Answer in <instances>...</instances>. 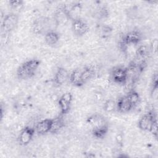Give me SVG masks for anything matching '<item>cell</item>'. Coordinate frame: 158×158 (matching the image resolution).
Here are the masks:
<instances>
[{
  "label": "cell",
  "mask_w": 158,
  "mask_h": 158,
  "mask_svg": "<svg viewBox=\"0 0 158 158\" xmlns=\"http://www.w3.org/2000/svg\"><path fill=\"white\" fill-rule=\"evenodd\" d=\"M86 122L91 128V133L94 138L102 139L105 138L109 131V122L104 115L95 113L86 118Z\"/></svg>",
  "instance_id": "obj_1"
},
{
  "label": "cell",
  "mask_w": 158,
  "mask_h": 158,
  "mask_svg": "<svg viewBox=\"0 0 158 158\" xmlns=\"http://www.w3.org/2000/svg\"><path fill=\"white\" fill-rule=\"evenodd\" d=\"M41 62L38 59H31L23 62L17 68L16 75L18 79L26 80L31 78L40 65Z\"/></svg>",
  "instance_id": "obj_2"
},
{
  "label": "cell",
  "mask_w": 158,
  "mask_h": 158,
  "mask_svg": "<svg viewBox=\"0 0 158 158\" xmlns=\"http://www.w3.org/2000/svg\"><path fill=\"white\" fill-rule=\"evenodd\" d=\"M143 38V35L139 30H130L120 37L118 41V47L121 51L125 52L129 46L139 44Z\"/></svg>",
  "instance_id": "obj_3"
},
{
  "label": "cell",
  "mask_w": 158,
  "mask_h": 158,
  "mask_svg": "<svg viewBox=\"0 0 158 158\" xmlns=\"http://www.w3.org/2000/svg\"><path fill=\"white\" fill-rule=\"evenodd\" d=\"M53 25H56L53 19L52 20L49 17L45 16L39 17L33 21L31 30L35 35L44 36L48 32L54 30L52 29Z\"/></svg>",
  "instance_id": "obj_4"
},
{
  "label": "cell",
  "mask_w": 158,
  "mask_h": 158,
  "mask_svg": "<svg viewBox=\"0 0 158 158\" xmlns=\"http://www.w3.org/2000/svg\"><path fill=\"white\" fill-rule=\"evenodd\" d=\"M19 14L9 12L3 18L1 22V35H10L14 31L19 23Z\"/></svg>",
  "instance_id": "obj_5"
},
{
  "label": "cell",
  "mask_w": 158,
  "mask_h": 158,
  "mask_svg": "<svg viewBox=\"0 0 158 158\" xmlns=\"http://www.w3.org/2000/svg\"><path fill=\"white\" fill-rule=\"evenodd\" d=\"M110 77L114 83L119 85H126L128 77L127 67L121 65L114 67L110 71Z\"/></svg>",
  "instance_id": "obj_6"
},
{
  "label": "cell",
  "mask_w": 158,
  "mask_h": 158,
  "mask_svg": "<svg viewBox=\"0 0 158 158\" xmlns=\"http://www.w3.org/2000/svg\"><path fill=\"white\" fill-rule=\"evenodd\" d=\"M156 121H157L156 114L154 110H151L139 118L138 126L142 131H149L153 123Z\"/></svg>",
  "instance_id": "obj_7"
},
{
  "label": "cell",
  "mask_w": 158,
  "mask_h": 158,
  "mask_svg": "<svg viewBox=\"0 0 158 158\" xmlns=\"http://www.w3.org/2000/svg\"><path fill=\"white\" fill-rule=\"evenodd\" d=\"M71 30L73 35L81 37L89 31V26L85 20L80 17L71 21Z\"/></svg>",
  "instance_id": "obj_8"
},
{
  "label": "cell",
  "mask_w": 158,
  "mask_h": 158,
  "mask_svg": "<svg viewBox=\"0 0 158 158\" xmlns=\"http://www.w3.org/2000/svg\"><path fill=\"white\" fill-rule=\"evenodd\" d=\"M72 101L73 95L70 92H66L60 96L58 100V106L61 115H65L69 113L71 108Z\"/></svg>",
  "instance_id": "obj_9"
},
{
  "label": "cell",
  "mask_w": 158,
  "mask_h": 158,
  "mask_svg": "<svg viewBox=\"0 0 158 158\" xmlns=\"http://www.w3.org/2000/svg\"><path fill=\"white\" fill-rule=\"evenodd\" d=\"M35 129L30 126L25 127L20 132L18 136V141L20 145L27 146L32 141L35 134Z\"/></svg>",
  "instance_id": "obj_10"
},
{
  "label": "cell",
  "mask_w": 158,
  "mask_h": 158,
  "mask_svg": "<svg viewBox=\"0 0 158 158\" xmlns=\"http://www.w3.org/2000/svg\"><path fill=\"white\" fill-rule=\"evenodd\" d=\"M70 74L68 70L62 67H59L54 76V83L57 86H60L65 84L70 78Z\"/></svg>",
  "instance_id": "obj_11"
},
{
  "label": "cell",
  "mask_w": 158,
  "mask_h": 158,
  "mask_svg": "<svg viewBox=\"0 0 158 158\" xmlns=\"http://www.w3.org/2000/svg\"><path fill=\"white\" fill-rule=\"evenodd\" d=\"M53 20L56 26L64 25L70 20L65 5L61 6L55 12Z\"/></svg>",
  "instance_id": "obj_12"
},
{
  "label": "cell",
  "mask_w": 158,
  "mask_h": 158,
  "mask_svg": "<svg viewBox=\"0 0 158 158\" xmlns=\"http://www.w3.org/2000/svg\"><path fill=\"white\" fill-rule=\"evenodd\" d=\"M52 125L51 118H45L38 122L35 127L36 133L38 135H44L50 132Z\"/></svg>",
  "instance_id": "obj_13"
},
{
  "label": "cell",
  "mask_w": 158,
  "mask_h": 158,
  "mask_svg": "<svg viewBox=\"0 0 158 158\" xmlns=\"http://www.w3.org/2000/svg\"><path fill=\"white\" fill-rule=\"evenodd\" d=\"M133 109L125 96L120 97L116 102V110L120 114H127Z\"/></svg>",
  "instance_id": "obj_14"
},
{
  "label": "cell",
  "mask_w": 158,
  "mask_h": 158,
  "mask_svg": "<svg viewBox=\"0 0 158 158\" xmlns=\"http://www.w3.org/2000/svg\"><path fill=\"white\" fill-rule=\"evenodd\" d=\"M62 115L60 114V115L52 118V125L49 133L52 135L57 134L64 128L65 124Z\"/></svg>",
  "instance_id": "obj_15"
},
{
  "label": "cell",
  "mask_w": 158,
  "mask_h": 158,
  "mask_svg": "<svg viewBox=\"0 0 158 158\" xmlns=\"http://www.w3.org/2000/svg\"><path fill=\"white\" fill-rule=\"evenodd\" d=\"M95 75V70L91 66L80 67V75L81 79L84 85L92 79Z\"/></svg>",
  "instance_id": "obj_16"
},
{
  "label": "cell",
  "mask_w": 158,
  "mask_h": 158,
  "mask_svg": "<svg viewBox=\"0 0 158 158\" xmlns=\"http://www.w3.org/2000/svg\"><path fill=\"white\" fill-rule=\"evenodd\" d=\"M44 40L47 45L49 46H54L59 43L60 35L54 30H51L44 35Z\"/></svg>",
  "instance_id": "obj_17"
},
{
  "label": "cell",
  "mask_w": 158,
  "mask_h": 158,
  "mask_svg": "<svg viewBox=\"0 0 158 158\" xmlns=\"http://www.w3.org/2000/svg\"><path fill=\"white\" fill-rule=\"evenodd\" d=\"M66 8L70 20L72 21L76 19L80 18V15L81 12L82 7L80 3H75L69 7L66 6Z\"/></svg>",
  "instance_id": "obj_18"
},
{
  "label": "cell",
  "mask_w": 158,
  "mask_h": 158,
  "mask_svg": "<svg viewBox=\"0 0 158 158\" xmlns=\"http://www.w3.org/2000/svg\"><path fill=\"white\" fill-rule=\"evenodd\" d=\"M69 81L70 83L76 87H81L84 85L80 75V67L75 69L70 74Z\"/></svg>",
  "instance_id": "obj_19"
},
{
  "label": "cell",
  "mask_w": 158,
  "mask_h": 158,
  "mask_svg": "<svg viewBox=\"0 0 158 158\" xmlns=\"http://www.w3.org/2000/svg\"><path fill=\"white\" fill-rule=\"evenodd\" d=\"M151 52L149 47L146 44L139 45L136 50L135 56L138 59H146Z\"/></svg>",
  "instance_id": "obj_20"
},
{
  "label": "cell",
  "mask_w": 158,
  "mask_h": 158,
  "mask_svg": "<svg viewBox=\"0 0 158 158\" xmlns=\"http://www.w3.org/2000/svg\"><path fill=\"white\" fill-rule=\"evenodd\" d=\"M126 98L133 106V109L139 104L141 98L139 93L135 90H130L126 95Z\"/></svg>",
  "instance_id": "obj_21"
},
{
  "label": "cell",
  "mask_w": 158,
  "mask_h": 158,
  "mask_svg": "<svg viewBox=\"0 0 158 158\" xmlns=\"http://www.w3.org/2000/svg\"><path fill=\"white\" fill-rule=\"evenodd\" d=\"M8 5L12 12L19 14L23 8L24 2L21 0H10L8 2Z\"/></svg>",
  "instance_id": "obj_22"
},
{
  "label": "cell",
  "mask_w": 158,
  "mask_h": 158,
  "mask_svg": "<svg viewBox=\"0 0 158 158\" xmlns=\"http://www.w3.org/2000/svg\"><path fill=\"white\" fill-rule=\"evenodd\" d=\"M157 89H158V75L157 72H156L152 76V83H151V93L152 97L154 96H157Z\"/></svg>",
  "instance_id": "obj_23"
},
{
  "label": "cell",
  "mask_w": 158,
  "mask_h": 158,
  "mask_svg": "<svg viewBox=\"0 0 158 158\" xmlns=\"http://www.w3.org/2000/svg\"><path fill=\"white\" fill-rule=\"evenodd\" d=\"M103 109L109 113H112L116 110V102L112 99L107 100L103 106Z\"/></svg>",
  "instance_id": "obj_24"
},
{
  "label": "cell",
  "mask_w": 158,
  "mask_h": 158,
  "mask_svg": "<svg viewBox=\"0 0 158 158\" xmlns=\"http://www.w3.org/2000/svg\"><path fill=\"white\" fill-rule=\"evenodd\" d=\"M112 31V28L108 25H104L101 28V35L104 38L108 37L111 34Z\"/></svg>",
  "instance_id": "obj_25"
},
{
  "label": "cell",
  "mask_w": 158,
  "mask_h": 158,
  "mask_svg": "<svg viewBox=\"0 0 158 158\" xmlns=\"http://www.w3.org/2000/svg\"><path fill=\"white\" fill-rule=\"evenodd\" d=\"M157 43H157V39H154L152 41V43L151 44V46L149 47L150 51L151 52H152L154 54H156L157 53Z\"/></svg>",
  "instance_id": "obj_26"
}]
</instances>
